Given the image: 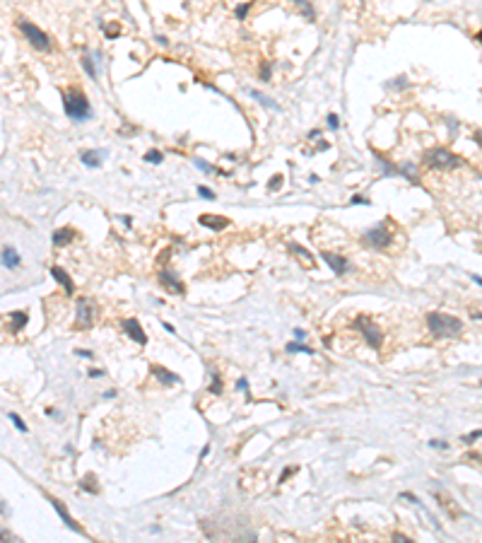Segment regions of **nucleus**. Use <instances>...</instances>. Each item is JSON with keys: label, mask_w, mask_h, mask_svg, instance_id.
Instances as JSON below:
<instances>
[{"label": "nucleus", "mask_w": 482, "mask_h": 543, "mask_svg": "<svg viewBox=\"0 0 482 543\" xmlns=\"http://www.w3.org/2000/svg\"><path fill=\"white\" fill-rule=\"evenodd\" d=\"M427 328L434 338H456L463 333V321L444 312H429L427 314Z\"/></svg>", "instance_id": "obj_1"}, {"label": "nucleus", "mask_w": 482, "mask_h": 543, "mask_svg": "<svg viewBox=\"0 0 482 543\" xmlns=\"http://www.w3.org/2000/svg\"><path fill=\"white\" fill-rule=\"evenodd\" d=\"M63 107H65V114L75 123H82L87 118H92V107H89V102H87V97L82 94L80 87H68L63 92Z\"/></svg>", "instance_id": "obj_2"}, {"label": "nucleus", "mask_w": 482, "mask_h": 543, "mask_svg": "<svg viewBox=\"0 0 482 543\" xmlns=\"http://www.w3.org/2000/svg\"><path fill=\"white\" fill-rule=\"evenodd\" d=\"M425 162L431 169H439V172H451V169L463 164V160H460L456 152L446 150V147H431V150H427Z\"/></svg>", "instance_id": "obj_3"}, {"label": "nucleus", "mask_w": 482, "mask_h": 543, "mask_svg": "<svg viewBox=\"0 0 482 543\" xmlns=\"http://www.w3.org/2000/svg\"><path fill=\"white\" fill-rule=\"evenodd\" d=\"M17 27H20V31L25 34V39H27L36 51H51L53 41H51V36H49L44 29H39L34 22H29V20H25V17L17 20Z\"/></svg>", "instance_id": "obj_4"}, {"label": "nucleus", "mask_w": 482, "mask_h": 543, "mask_svg": "<svg viewBox=\"0 0 482 543\" xmlns=\"http://www.w3.org/2000/svg\"><path fill=\"white\" fill-rule=\"evenodd\" d=\"M364 242H367V246H371V249H388L391 242H393V234L388 232L386 222H381V225H376V227H371L364 232Z\"/></svg>", "instance_id": "obj_5"}, {"label": "nucleus", "mask_w": 482, "mask_h": 543, "mask_svg": "<svg viewBox=\"0 0 482 543\" xmlns=\"http://www.w3.org/2000/svg\"><path fill=\"white\" fill-rule=\"evenodd\" d=\"M355 328H359V333L364 336V341L369 343V348H381L383 343V336H381V328L376 324H371L367 316H359L355 321Z\"/></svg>", "instance_id": "obj_6"}, {"label": "nucleus", "mask_w": 482, "mask_h": 543, "mask_svg": "<svg viewBox=\"0 0 482 543\" xmlns=\"http://www.w3.org/2000/svg\"><path fill=\"white\" fill-rule=\"evenodd\" d=\"M92 316H94V307L89 299H77V316H75V331H85L92 326Z\"/></svg>", "instance_id": "obj_7"}, {"label": "nucleus", "mask_w": 482, "mask_h": 543, "mask_svg": "<svg viewBox=\"0 0 482 543\" xmlns=\"http://www.w3.org/2000/svg\"><path fill=\"white\" fill-rule=\"evenodd\" d=\"M321 258L330 266V271L335 273V275H345L347 271H350V261L340 254H330V251H321Z\"/></svg>", "instance_id": "obj_8"}, {"label": "nucleus", "mask_w": 482, "mask_h": 543, "mask_svg": "<svg viewBox=\"0 0 482 543\" xmlns=\"http://www.w3.org/2000/svg\"><path fill=\"white\" fill-rule=\"evenodd\" d=\"M159 280H162L164 287H167L169 292H174V295H183V292H186V285L176 278V273H174L171 268H162V271H159Z\"/></svg>", "instance_id": "obj_9"}, {"label": "nucleus", "mask_w": 482, "mask_h": 543, "mask_svg": "<svg viewBox=\"0 0 482 543\" xmlns=\"http://www.w3.org/2000/svg\"><path fill=\"white\" fill-rule=\"evenodd\" d=\"M123 331H126V336H130L138 345H147V333L140 328L138 319H126V321H123Z\"/></svg>", "instance_id": "obj_10"}, {"label": "nucleus", "mask_w": 482, "mask_h": 543, "mask_svg": "<svg viewBox=\"0 0 482 543\" xmlns=\"http://www.w3.org/2000/svg\"><path fill=\"white\" fill-rule=\"evenodd\" d=\"M49 502H51V505H53V510H56V512H58V516H60V519H63V524H65V526H70V529H73V531H75V534H82V529H80V524H77V521H75V519H73V516L68 515V510H65V507H63V502H60V500H56V497H51V495H49Z\"/></svg>", "instance_id": "obj_11"}, {"label": "nucleus", "mask_w": 482, "mask_h": 543, "mask_svg": "<svg viewBox=\"0 0 482 543\" xmlns=\"http://www.w3.org/2000/svg\"><path fill=\"white\" fill-rule=\"evenodd\" d=\"M198 222L203 225V227L212 229V232H222V229L229 225V220L227 217H222V215H200Z\"/></svg>", "instance_id": "obj_12"}, {"label": "nucleus", "mask_w": 482, "mask_h": 543, "mask_svg": "<svg viewBox=\"0 0 482 543\" xmlns=\"http://www.w3.org/2000/svg\"><path fill=\"white\" fill-rule=\"evenodd\" d=\"M104 150H85L82 155H80V160H82V164H87L89 169H99L101 167V162H104Z\"/></svg>", "instance_id": "obj_13"}, {"label": "nucleus", "mask_w": 482, "mask_h": 543, "mask_svg": "<svg viewBox=\"0 0 482 543\" xmlns=\"http://www.w3.org/2000/svg\"><path fill=\"white\" fill-rule=\"evenodd\" d=\"M51 275L56 278V283H60V285H63V290H65L68 295H73V292H75V283H73V278H70V275H68V273H65L60 266H51Z\"/></svg>", "instance_id": "obj_14"}, {"label": "nucleus", "mask_w": 482, "mask_h": 543, "mask_svg": "<svg viewBox=\"0 0 482 543\" xmlns=\"http://www.w3.org/2000/svg\"><path fill=\"white\" fill-rule=\"evenodd\" d=\"M152 374L164 384V386H174V384H178L181 381V377L178 374H174V372H169V370H164L162 365H152Z\"/></svg>", "instance_id": "obj_15"}, {"label": "nucleus", "mask_w": 482, "mask_h": 543, "mask_svg": "<svg viewBox=\"0 0 482 543\" xmlns=\"http://www.w3.org/2000/svg\"><path fill=\"white\" fill-rule=\"evenodd\" d=\"M20 263H22V258H20V254H17L12 246H5V249H2V266H5L7 271L17 268Z\"/></svg>", "instance_id": "obj_16"}, {"label": "nucleus", "mask_w": 482, "mask_h": 543, "mask_svg": "<svg viewBox=\"0 0 482 543\" xmlns=\"http://www.w3.org/2000/svg\"><path fill=\"white\" fill-rule=\"evenodd\" d=\"M73 237H75V229L73 227H60L53 232V244L56 246H65V244L73 242Z\"/></svg>", "instance_id": "obj_17"}, {"label": "nucleus", "mask_w": 482, "mask_h": 543, "mask_svg": "<svg viewBox=\"0 0 482 543\" xmlns=\"http://www.w3.org/2000/svg\"><path fill=\"white\" fill-rule=\"evenodd\" d=\"M289 251L294 254L297 258H304V263H306V268H313V256L302 246V244H289Z\"/></svg>", "instance_id": "obj_18"}, {"label": "nucleus", "mask_w": 482, "mask_h": 543, "mask_svg": "<svg viewBox=\"0 0 482 543\" xmlns=\"http://www.w3.org/2000/svg\"><path fill=\"white\" fill-rule=\"evenodd\" d=\"M10 328L12 331H22L25 326H27V321H29V316L25 314V312H10Z\"/></svg>", "instance_id": "obj_19"}, {"label": "nucleus", "mask_w": 482, "mask_h": 543, "mask_svg": "<svg viewBox=\"0 0 482 543\" xmlns=\"http://www.w3.org/2000/svg\"><path fill=\"white\" fill-rule=\"evenodd\" d=\"M249 94L254 97L255 102H260L263 107H268V109H273V111H280V104H275L273 99H268V94H260V92H255V89H249Z\"/></svg>", "instance_id": "obj_20"}, {"label": "nucleus", "mask_w": 482, "mask_h": 543, "mask_svg": "<svg viewBox=\"0 0 482 543\" xmlns=\"http://www.w3.org/2000/svg\"><path fill=\"white\" fill-rule=\"evenodd\" d=\"M400 174L407 179V181H412V184H420V176H417V169H415V164H410V162H405V164H400Z\"/></svg>", "instance_id": "obj_21"}, {"label": "nucleus", "mask_w": 482, "mask_h": 543, "mask_svg": "<svg viewBox=\"0 0 482 543\" xmlns=\"http://www.w3.org/2000/svg\"><path fill=\"white\" fill-rule=\"evenodd\" d=\"M94 483H97V478H94V476H92V473H87L85 478H82V481H80V488H82V490H89V492H92V495H97V492H99V488L94 486Z\"/></svg>", "instance_id": "obj_22"}, {"label": "nucleus", "mask_w": 482, "mask_h": 543, "mask_svg": "<svg viewBox=\"0 0 482 543\" xmlns=\"http://www.w3.org/2000/svg\"><path fill=\"white\" fill-rule=\"evenodd\" d=\"M142 157H145V162H150V164H159V162L164 160V152H159V150H147Z\"/></svg>", "instance_id": "obj_23"}, {"label": "nucleus", "mask_w": 482, "mask_h": 543, "mask_svg": "<svg viewBox=\"0 0 482 543\" xmlns=\"http://www.w3.org/2000/svg\"><path fill=\"white\" fill-rule=\"evenodd\" d=\"M284 350H287V353H306V355H313V348H309V345H304V343H287Z\"/></svg>", "instance_id": "obj_24"}, {"label": "nucleus", "mask_w": 482, "mask_h": 543, "mask_svg": "<svg viewBox=\"0 0 482 543\" xmlns=\"http://www.w3.org/2000/svg\"><path fill=\"white\" fill-rule=\"evenodd\" d=\"M292 2H294V5H297V7L304 12V17H306V20H313V7H311V2H309V0H292Z\"/></svg>", "instance_id": "obj_25"}, {"label": "nucleus", "mask_w": 482, "mask_h": 543, "mask_svg": "<svg viewBox=\"0 0 482 543\" xmlns=\"http://www.w3.org/2000/svg\"><path fill=\"white\" fill-rule=\"evenodd\" d=\"M193 164L198 167L200 172H205V174H220V169H215L210 162H205V160H200V157H193Z\"/></svg>", "instance_id": "obj_26"}, {"label": "nucleus", "mask_w": 482, "mask_h": 543, "mask_svg": "<svg viewBox=\"0 0 482 543\" xmlns=\"http://www.w3.org/2000/svg\"><path fill=\"white\" fill-rule=\"evenodd\" d=\"M82 65H85L87 75H89L92 80H97V68H94V60H92V56H89V54H85V56H82Z\"/></svg>", "instance_id": "obj_27"}, {"label": "nucleus", "mask_w": 482, "mask_h": 543, "mask_svg": "<svg viewBox=\"0 0 482 543\" xmlns=\"http://www.w3.org/2000/svg\"><path fill=\"white\" fill-rule=\"evenodd\" d=\"M270 78H273V63H270V60H263V65H260V80L268 82Z\"/></svg>", "instance_id": "obj_28"}, {"label": "nucleus", "mask_w": 482, "mask_h": 543, "mask_svg": "<svg viewBox=\"0 0 482 543\" xmlns=\"http://www.w3.org/2000/svg\"><path fill=\"white\" fill-rule=\"evenodd\" d=\"M251 0L249 2H244V5H236V10H234V15H236V20H246V15H249V10H251Z\"/></svg>", "instance_id": "obj_29"}, {"label": "nucleus", "mask_w": 482, "mask_h": 543, "mask_svg": "<svg viewBox=\"0 0 482 543\" xmlns=\"http://www.w3.org/2000/svg\"><path fill=\"white\" fill-rule=\"evenodd\" d=\"M7 418H10V420L15 423V428L20 430V432H27V425H25V420H22V418H20L17 413H7Z\"/></svg>", "instance_id": "obj_30"}, {"label": "nucleus", "mask_w": 482, "mask_h": 543, "mask_svg": "<svg viewBox=\"0 0 482 543\" xmlns=\"http://www.w3.org/2000/svg\"><path fill=\"white\" fill-rule=\"evenodd\" d=\"M282 181H284V176L282 174H275L270 181H268V191H275V189H280L282 186Z\"/></svg>", "instance_id": "obj_31"}, {"label": "nucleus", "mask_w": 482, "mask_h": 543, "mask_svg": "<svg viewBox=\"0 0 482 543\" xmlns=\"http://www.w3.org/2000/svg\"><path fill=\"white\" fill-rule=\"evenodd\" d=\"M212 394H222V381H220V374L212 372V386H210Z\"/></svg>", "instance_id": "obj_32"}, {"label": "nucleus", "mask_w": 482, "mask_h": 543, "mask_svg": "<svg viewBox=\"0 0 482 543\" xmlns=\"http://www.w3.org/2000/svg\"><path fill=\"white\" fill-rule=\"evenodd\" d=\"M198 193L205 200H215V198H217V196H215V191H212V189H207V186H203V184L198 186Z\"/></svg>", "instance_id": "obj_33"}, {"label": "nucleus", "mask_w": 482, "mask_h": 543, "mask_svg": "<svg viewBox=\"0 0 482 543\" xmlns=\"http://www.w3.org/2000/svg\"><path fill=\"white\" fill-rule=\"evenodd\" d=\"M480 437H482V430H475V432H470V434H463L460 439H463L465 444H473V442H478Z\"/></svg>", "instance_id": "obj_34"}, {"label": "nucleus", "mask_w": 482, "mask_h": 543, "mask_svg": "<svg viewBox=\"0 0 482 543\" xmlns=\"http://www.w3.org/2000/svg\"><path fill=\"white\" fill-rule=\"evenodd\" d=\"M328 128H330V131H338V128H340V118H338V114H328Z\"/></svg>", "instance_id": "obj_35"}, {"label": "nucleus", "mask_w": 482, "mask_h": 543, "mask_svg": "<svg viewBox=\"0 0 482 543\" xmlns=\"http://www.w3.org/2000/svg\"><path fill=\"white\" fill-rule=\"evenodd\" d=\"M350 203H352V205H357V203H359V205H369V200L362 198V196H352V198H350Z\"/></svg>", "instance_id": "obj_36"}, {"label": "nucleus", "mask_w": 482, "mask_h": 543, "mask_svg": "<svg viewBox=\"0 0 482 543\" xmlns=\"http://www.w3.org/2000/svg\"><path fill=\"white\" fill-rule=\"evenodd\" d=\"M429 444H431V447H436V449H446V447H449V444H446L444 439H431Z\"/></svg>", "instance_id": "obj_37"}, {"label": "nucleus", "mask_w": 482, "mask_h": 543, "mask_svg": "<svg viewBox=\"0 0 482 543\" xmlns=\"http://www.w3.org/2000/svg\"><path fill=\"white\" fill-rule=\"evenodd\" d=\"M294 338H297V341H304V338H306V331H302V328H294Z\"/></svg>", "instance_id": "obj_38"}, {"label": "nucleus", "mask_w": 482, "mask_h": 543, "mask_svg": "<svg viewBox=\"0 0 482 543\" xmlns=\"http://www.w3.org/2000/svg\"><path fill=\"white\" fill-rule=\"evenodd\" d=\"M294 471H297V468H287V471H284L282 476H280V483H284V481H287V478H289V476H292Z\"/></svg>", "instance_id": "obj_39"}, {"label": "nucleus", "mask_w": 482, "mask_h": 543, "mask_svg": "<svg viewBox=\"0 0 482 543\" xmlns=\"http://www.w3.org/2000/svg\"><path fill=\"white\" fill-rule=\"evenodd\" d=\"M473 140H475V143H478V145L482 147V131H475V133H473Z\"/></svg>", "instance_id": "obj_40"}, {"label": "nucleus", "mask_w": 482, "mask_h": 543, "mask_svg": "<svg viewBox=\"0 0 482 543\" xmlns=\"http://www.w3.org/2000/svg\"><path fill=\"white\" fill-rule=\"evenodd\" d=\"M393 539H396V541H400V543H410V539H407V536H403V534H393Z\"/></svg>", "instance_id": "obj_41"}, {"label": "nucleus", "mask_w": 482, "mask_h": 543, "mask_svg": "<svg viewBox=\"0 0 482 543\" xmlns=\"http://www.w3.org/2000/svg\"><path fill=\"white\" fill-rule=\"evenodd\" d=\"M77 355H80V357H87V360L92 357V353H89V350H77Z\"/></svg>", "instance_id": "obj_42"}, {"label": "nucleus", "mask_w": 482, "mask_h": 543, "mask_svg": "<svg viewBox=\"0 0 482 543\" xmlns=\"http://www.w3.org/2000/svg\"><path fill=\"white\" fill-rule=\"evenodd\" d=\"M89 377H94V379H97V377H104V372H101V370H92V372H89Z\"/></svg>", "instance_id": "obj_43"}, {"label": "nucleus", "mask_w": 482, "mask_h": 543, "mask_svg": "<svg viewBox=\"0 0 482 543\" xmlns=\"http://www.w3.org/2000/svg\"><path fill=\"white\" fill-rule=\"evenodd\" d=\"M154 39H157V44H164V46L169 44V41H167V36H162V34H159V36H154Z\"/></svg>", "instance_id": "obj_44"}, {"label": "nucleus", "mask_w": 482, "mask_h": 543, "mask_svg": "<svg viewBox=\"0 0 482 543\" xmlns=\"http://www.w3.org/2000/svg\"><path fill=\"white\" fill-rule=\"evenodd\" d=\"M309 138H311V140H316V138H321V131H311V133H309Z\"/></svg>", "instance_id": "obj_45"}, {"label": "nucleus", "mask_w": 482, "mask_h": 543, "mask_svg": "<svg viewBox=\"0 0 482 543\" xmlns=\"http://www.w3.org/2000/svg\"><path fill=\"white\" fill-rule=\"evenodd\" d=\"M164 328H167V331H169V333H176V328H174V326H171V324H167V321H164Z\"/></svg>", "instance_id": "obj_46"}, {"label": "nucleus", "mask_w": 482, "mask_h": 543, "mask_svg": "<svg viewBox=\"0 0 482 543\" xmlns=\"http://www.w3.org/2000/svg\"><path fill=\"white\" fill-rule=\"evenodd\" d=\"M473 280H475V283H478V285L482 287V278H480V275H473Z\"/></svg>", "instance_id": "obj_47"}, {"label": "nucleus", "mask_w": 482, "mask_h": 543, "mask_svg": "<svg viewBox=\"0 0 482 543\" xmlns=\"http://www.w3.org/2000/svg\"><path fill=\"white\" fill-rule=\"evenodd\" d=\"M475 39H478V41L482 44V31H478V34H475Z\"/></svg>", "instance_id": "obj_48"}, {"label": "nucleus", "mask_w": 482, "mask_h": 543, "mask_svg": "<svg viewBox=\"0 0 482 543\" xmlns=\"http://www.w3.org/2000/svg\"><path fill=\"white\" fill-rule=\"evenodd\" d=\"M475 319H482V314H475Z\"/></svg>", "instance_id": "obj_49"}]
</instances>
